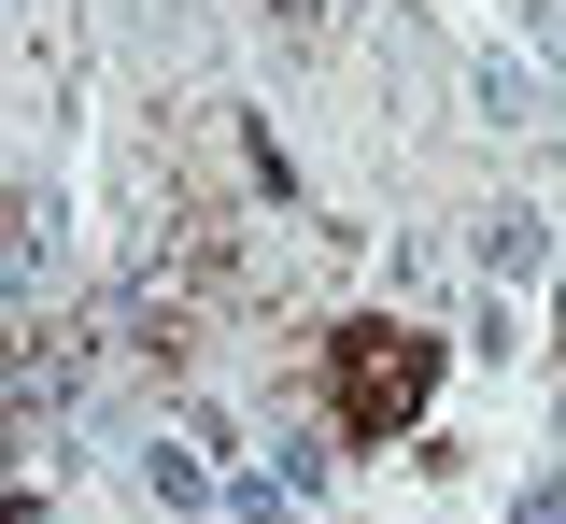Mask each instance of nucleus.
Wrapping results in <instances>:
<instances>
[{
    "mask_svg": "<svg viewBox=\"0 0 566 524\" xmlns=\"http://www.w3.org/2000/svg\"><path fill=\"white\" fill-rule=\"evenodd\" d=\"M553 355H566V312H553Z\"/></svg>",
    "mask_w": 566,
    "mask_h": 524,
    "instance_id": "nucleus-3",
    "label": "nucleus"
},
{
    "mask_svg": "<svg viewBox=\"0 0 566 524\" xmlns=\"http://www.w3.org/2000/svg\"><path fill=\"white\" fill-rule=\"evenodd\" d=\"M510 524H566V482H524V511Z\"/></svg>",
    "mask_w": 566,
    "mask_h": 524,
    "instance_id": "nucleus-2",
    "label": "nucleus"
},
{
    "mask_svg": "<svg viewBox=\"0 0 566 524\" xmlns=\"http://www.w3.org/2000/svg\"><path fill=\"white\" fill-rule=\"evenodd\" d=\"M0 453H14V426H0Z\"/></svg>",
    "mask_w": 566,
    "mask_h": 524,
    "instance_id": "nucleus-4",
    "label": "nucleus"
},
{
    "mask_svg": "<svg viewBox=\"0 0 566 524\" xmlns=\"http://www.w3.org/2000/svg\"><path fill=\"white\" fill-rule=\"evenodd\" d=\"M312 369H326V426H340L354 453H382V440H411L424 397H439V326H411V312H354V326L312 340Z\"/></svg>",
    "mask_w": 566,
    "mask_h": 524,
    "instance_id": "nucleus-1",
    "label": "nucleus"
}]
</instances>
